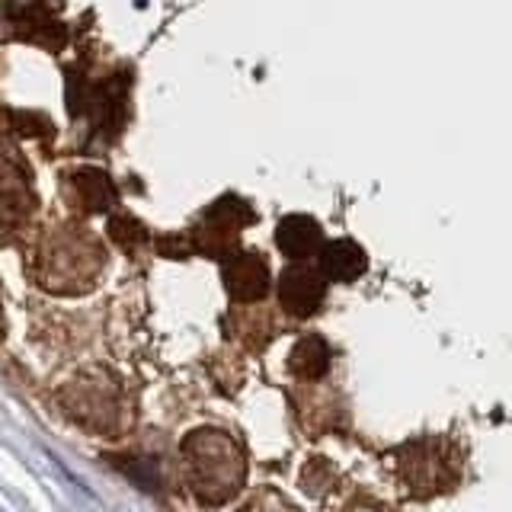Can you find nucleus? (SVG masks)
Instances as JSON below:
<instances>
[{
	"label": "nucleus",
	"instance_id": "nucleus-1",
	"mask_svg": "<svg viewBox=\"0 0 512 512\" xmlns=\"http://www.w3.org/2000/svg\"><path fill=\"white\" fill-rule=\"evenodd\" d=\"M192 493L208 506H221L237 496L247 477V461L237 442L221 429H199L183 442Z\"/></svg>",
	"mask_w": 512,
	"mask_h": 512
},
{
	"label": "nucleus",
	"instance_id": "nucleus-8",
	"mask_svg": "<svg viewBox=\"0 0 512 512\" xmlns=\"http://www.w3.org/2000/svg\"><path fill=\"white\" fill-rule=\"evenodd\" d=\"M109 237H112V240H119L122 247H132V244H141V240H144V231H141V224H138L135 218L116 215V218H109Z\"/></svg>",
	"mask_w": 512,
	"mask_h": 512
},
{
	"label": "nucleus",
	"instance_id": "nucleus-3",
	"mask_svg": "<svg viewBox=\"0 0 512 512\" xmlns=\"http://www.w3.org/2000/svg\"><path fill=\"white\" fill-rule=\"evenodd\" d=\"M221 276H224V288L234 301H244L253 304L266 298L269 292V266L260 253L244 250V253H231L228 260L221 266Z\"/></svg>",
	"mask_w": 512,
	"mask_h": 512
},
{
	"label": "nucleus",
	"instance_id": "nucleus-5",
	"mask_svg": "<svg viewBox=\"0 0 512 512\" xmlns=\"http://www.w3.org/2000/svg\"><path fill=\"white\" fill-rule=\"evenodd\" d=\"M324 244V231L311 215H288L276 228V247L288 260H308Z\"/></svg>",
	"mask_w": 512,
	"mask_h": 512
},
{
	"label": "nucleus",
	"instance_id": "nucleus-6",
	"mask_svg": "<svg viewBox=\"0 0 512 512\" xmlns=\"http://www.w3.org/2000/svg\"><path fill=\"white\" fill-rule=\"evenodd\" d=\"M288 368H292V375L298 378H308V381H317L327 375L330 368V346L324 336H301V340L292 346V356H288Z\"/></svg>",
	"mask_w": 512,
	"mask_h": 512
},
{
	"label": "nucleus",
	"instance_id": "nucleus-7",
	"mask_svg": "<svg viewBox=\"0 0 512 512\" xmlns=\"http://www.w3.org/2000/svg\"><path fill=\"white\" fill-rule=\"evenodd\" d=\"M74 186H77L80 202H84L90 212H109V208L116 205V189H112L106 173H100V170L74 173Z\"/></svg>",
	"mask_w": 512,
	"mask_h": 512
},
{
	"label": "nucleus",
	"instance_id": "nucleus-2",
	"mask_svg": "<svg viewBox=\"0 0 512 512\" xmlns=\"http://www.w3.org/2000/svg\"><path fill=\"white\" fill-rule=\"evenodd\" d=\"M327 298V276L301 260L279 276V301L292 317H314Z\"/></svg>",
	"mask_w": 512,
	"mask_h": 512
},
{
	"label": "nucleus",
	"instance_id": "nucleus-4",
	"mask_svg": "<svg viewBox=\"0 0 512 512\" xmlns=\"http://www.w3.org/2000/svg\"><path fill=\"white\" fill-rule=\"evenodd\" d=\"M317 269L324 272L327 282H356L362 272L368 269V256L356 244V240H330V244H320L317 250Z\"/></svg>",
	"mask_w": 512,
	"mask_h": 512
}]
</instances>
